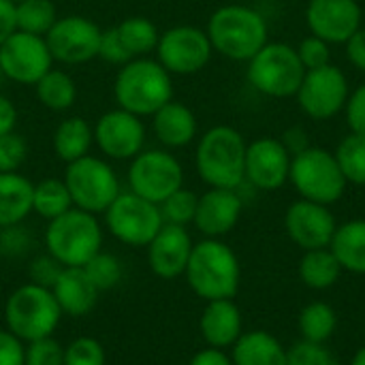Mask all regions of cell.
<instances>
[{"label": "cell", "mask_w": 365, "mask_h": 365, "mask_svg": "<svg viewBox=\"0 0 365 365\" xmlns=\"http://www.w3.org/2000/svg\"><path fill=\"white\" fill-rule=\"evenodd\" d=\"M173 75L150 58H135L126 62L113 83V96L120 109L139 118L154 115L163 105L173 101Z\"/></svg>", "instance_id": "3"}, {"label": "cell", "mask_w": 365, "mask_h": 365, "mask_svg": "<svg viewBox=\"0 0 365 365\" xmlns=\"http://www.w3.org/2000/svg\"><path fill=\"white\" fill-rule=\"evenodd\" d=\"M36 98L43 107L51 111H66L75 105L77 98V86L75 79L60 68H49L36 83Z\"/></svg>", "instance_id": "30"}, {"label": "cell", "mask_w": 365, "mask_h": 365, "mask_svg": "<svg viewBox=\"0 0 365 365\" xmlns=\"http://www.w3.org/2000/svg\"><path fill=\"white\" fill-rule=\"evenodd\" d=\"M58 19L56 4L51 0H19L15 2L17 30L45 36Z\"/></svg>", "instance_id": "34"}, {"label": "cell", "mask_w": 365, "mask_h": 365, "mask_svg": "<svg viewBox=\"0 0 365 365\" xmlns=\"http://www.w3.org/2000/svg\"><path fill=\"white\" fill-rule=\"evenodd\" d=\"M15 126H17V109L11 103V98L0 94V137L13 133Z\"/></svg>", "instance_id": "51"}, {"label": "cell", "mask_w": 365, "mask_h": 365, "mask_svg": "<svg viewBox=\"0 0 365 365\" xmlns=\"http://www.w3.org/2000/svg\"><path fill=\"white\" fill-rule=\"evenodd\" d=\"M62 269H64V265H60L53 257L43 255V257H36L28 265V276H30V282L45 287V289H51L56 284L58 276L62 274Z\"/></svg>", "instance_id": "45"}, {"label": "cell", "mask_w": 365, "mask_h": 365, "mask_svg": "<svg viewBox=\"0 0 365 365\" xmlns=\"http://www.w3.org/2000/svg\"><path fill=\"white\" fill-rule=\"evenodd\" d=\"M338 327L336 310L325 302H312L308 304L299 314V331L302 338L308 342L325 344Z\"/></svg>", "instance_id": "33"}, {"label": "cell", "mask_w": 365, "mask_h": 365, "mask_svg": "<svg viewBox=\"0 0 365 365\" xmlns=\"http://www.w3.org/2000/svg\"><path fill=\"white\" fill-rule=\"evenodd\" d=\"M73 207V199L68 195V188L64 180L47 178L34 184V197H32V212L45 218L47 222L66 214Z\"/></svg>", "instance_id": "32"}, {"label": "cell", "mask_w": 365, "mask_h": 365, "mask_svg": "<svg viewBox=\"0 0 365 365\" xmlns=\"http://www.w3.org/2000/svg\"><path fill=\"white\" fill-rule=\"evenodd\" d=\"M205 32L214 51L235 62H248L265 43H269L265 17L246 4H225L216 9Z\"/></svg>", "instance_id": "2"}, {"label": "cell", "mask_w": 365, "mask_h": 365, "mask_svg": "<svg viewBox=\"0 0 365 365\" xmlns=\"http://www.w3.org/2000/svg\"><path fill=\"white\" fill-rule=\"evenodd\" d=\"M152 130L165 148H184L195 141L199 124L190 107L169 101L152 115Z\"/></svg>", "instance_id": "24"}, {"label": "cell", "mask_w": 365, "mask_h": 365, "mask_svg": "<svg viewBox=\"0 0 365 365\" xmlns=\"http://www.w3.org/2000/svg\"><path fill=\"white\" fill-rule=\"evenodd\" d=\"M17 30L15 21V2L0 0V45Z\"/></svg>", "instance_id": "49"}, {"label": "cell", "mask_w": 365, "mask_h": 365, "mask_svg": "<svg viewBox=\"0 0 365 365\" xmlns=\"http://www.w3.org/2000/svg\"><path fill=\"white\" fill-rule=\"evenodd\" d=\"M214 53L210 36L197 26H173L165 30L156 45V60L171 75H195L203 71Z\"/></svg>", "instance_id": "13"}, {"label": "cell", "mask_w": 365, "mask_h": 365, "mask_svg": "<svg viewBox=\"0 0 365 365\" xmlns=\"http://www.w3.org/2000/svg\"><path fill=\"white\" fill-rule=\"evenodd\" d=\"M334 154L346 182L365 186V135L349 133L338 143Z\"/></svg>", "instance_id": "35"}, {"label": "cell", "mask_w": 365, "mask_h": 365, "mask_svg": "<svg viewBox=\"0 0 365 365\" xmlns=\"http://www.w3.org/2000/svg\"><path fill=\"white\" fill-rule=\"evenodd\" d=\"M351 96L349 79L344 71L336 64H327L323 68L306 71L302 86L295 94L302 111L312 120H331L338 115Z\"/></svg>", "instance_id": "12"}, {"label": "cell", "mask_w": 365, "mask_h": 365, "mask_svg": "<svg viewBox=\"0 0 365 365\" xmlns=\"http://www.w3.org/2000/svg\"><path fill=\"white\" fill-rule=\"evenodd\" d=\"M0 365H26V346L9 329H0Z\"/></svg>", "instance_id": "47"}, {"label": "cell", "mask_w": 365, "mask_h": 365, "mask_svg": "<svg viewBox=\"0 0 365 365\" xmlns=\"http://www.w3.org/2000/svg\"><path fill=\"white\" fill-rule=\"evenodd\" d=\"M34 184L21 173H0V229L21 225L32 214Z\"/></svg>", "instance_id": "26"}, {"label": "cell", "mask_w": 365, "mask_h": 365, "mask_svg": "<svg viewBox=\"0 0 365 365\" xmlns=\"http://www.w3.org/2000/svg\"><path fill=\"white\" fill-rule=\"evenodd\" d=\"M244 210V201L237 190L231 188H210L199 197L197 214L192 225L205 237L218 240L235 229Z\"/></svg>", "instance_id": "21"}, {"label": "cell", "mask_w": 365, "mask_h": 365, "mask_svg": "<svg viewBox=\"0 0 365 365\" xmlns=\"http://www.w3.org/2000/svg\"><path fill=\"white\" fill-rule=\"evenodd\" d=\"M115 28H118V34H120L124 47L128 49V53L133 58H145L148 53H152L158 45V38H160L156 24L148 17H141V15L126 17Z\"/></svg>", "instance_id": "31"}, {"label": "cell", "mask_w": 365, "mask_h": 365, "mask_svg": "<svg viewBox=\"0 0 365 365\" xmlns=\"http://www.w3.org/2000/svg\"><path fill=\"white\" fill-rule=\"evenodd\" d=\"M188 365H233V361H231V355H227L222 349L207 346V349L199 351L197 355H192Z\"/></svg>", "instance_id": "50"}, {"label": "cell", "mask_w": 365, "mask_h": 365, "mask_svg": "<svg viewBox=\"0 0 365 365\" xmlns=\"http://www.w3.org/2000/svg\"><path fill=\"white\" fill-rule=\"evenodd\" d=\"M342 274V267L329 248L306 250L299 261V278L312 291L331 289Z\"/></svg>", "instance_id": "29"}, {"label": "cell", "mask_w": 365, "mask_h": 365, "mask_svg": "<svg viewBox=\"0 0 365 365\" xmlns=\"http://www.w3.org/2000/svg\"><path fill=\"white\" fill-rule=\"evenodd\" d=\"M287 365H342L325 344L302 340L287 349Z\"/></svg>", "instance_id": "39"}, {"label": "cell", "mask_w": 365, "mask_h": 365, "mask_svg": "<svg viewBox=\"0 0 365 365\" xmlns=\"http://www.w3.org/2000/svg\"><path fill=\"white\" fill-rule=\"evenodd\" d=\"M297 49V56L304 64L306 71H312V68H323L327 64H331V45L314 34L306 36Z\"/></svg>", "instance_id": "42"}, {"label": "cell", "mask_w": 365, "mask_h": 365, "mask_svg": "<svg viewBox=\"0 0 365 365\" xmlns=\"http://www.w3.org/2000/svg\"><path fill=\"white\" fill-rule=\"evenodd\" d=\"M26 365H64V346L53 336L28 342Z\"/></svg>", "instance_id": "41"}, {"label": "cell", "mask_w": 365, "mask_h": 365, "mask_svg": "<svg viewBox=\"0 0 365 365\" xmlns=\"http://www.w3.org/2000/svg\"><path fill=\"white\" fill-rule=\"evenodd\" d=\"M364 11L357 0H310L306 24L310 34L329 45H344L361 28Z\"/></svg>", "instance_id": "17"}, {"label": "cell", "mask_w": 365, "mask_h": 365, "mask_svg": "<svg viewBox=\"0 0 365 365\" xmlns=\"http://www.w3.org/2000/svg\"><path fill=\"white\" fill-rule=\"evenodd\" d=\"M197 203L199 197L192 190H186L184 186L175 190L171 197H167L158 207L165 225H178V227H188L195 220L197 214Z\"/></svg>", "instance_id": "36"}, {"label": "cell", "mask_w": 365, "mask_h": 365, "mask_svg": "<svg viewBox=\"0 0 365 365\" xmlns=\"http://www.w3.org/2000/svg\"><path fill=\"white\" fill-rule=\"evenodd\" d=\"M291 152L276 137H261L246 148V182L257 190H278L289 182Z\"/></svg>", "instance_id": "18"}, {"label": "cell", "mask_w": 365, "mask_h": 365, "mask_svg": "<svg viewBox=\"0 0 365 365\" xmlns=\"http://www.w3.org/2000/svg\"><path fill=\"white\" fill-rule=\"evenodd\" d=\"M11 2H19V0H11Z\"/></svg>", "instance_id": "55"}, {"label": "cell", "mask_w": 365, "mask_h": 365, "mask_svg": "<svg viewBox=\"0 0 365 365\" xmlns=\"http://www.w3.org/2000/svg\"><path fill=\"white\" fill-rule=\"evenodd\" d=\"M53 64L45 36L15 30L0 45V71L6 79L34 86Z\"/></svg>", "instance_id": "14"}, {"label": "cell", "mask_w": 365, "mask_h": 365, "mask_svg": "<svg viewBox=\"0 0 365 365\" xmlns=\"http://www.w3.org/2000/svg\"><path fill=\"white\" fill-rule=\"evenodd\" d=\"M98 58H103L105 62L109 64H118V66H124L126 62L135 60L128 49L124 47L120 34H118V28H107L103 30V36H101V47H98Z\"/></svg>", "instance_id": "44"}, {"label": "cell", "mask_w": 365, "mask_h": 365, "mask_svg": "<svg viewBox=\"0 0 365 365\" xmlns=\"http://www.w3.org/2000/svg\"><path fill=\"white\" fill-rule=\"evenodd\" d=\"M107 355L105 346L96 338H75L68 346H64V365H105Z\"/></svg>", "instance_id": "38"}, {"label": "cell", "mask_w": 365, "mask_h": 365, "mask_svg": "<svg viewBox=\"0 0 365 365\" xmlns=\"http://www.w3.org/2000/svg\"><path fill=\"white\" fill-rule=\"evenodd\" d=\"M346 124L351 133L365 135V83L357 86L346 101Z\"/></svg>", "instance_id": "46"}, {"label": "cell", "mask_w": 365, "mask_h": 365, "mask_svg": "<svg viewBox=\"0 0 365 365\" xmlns=\"http://www.w3.org/2000/svg\"><path fill=\"white\" fill-rule=\"evenodd\" d=\"M289 182L302 199L321 205H331L342 199L349 182L336 160V154L325 148H306L291 158Z\"/></svg>", "instance_id": "7"}, {"label": "cell", "mask_w": 365, "mask_h": 365, "mask_svg": "<svg viewBox=\"0 0 365 365\" xmlns=\"http://www.w3.org/2000/svg\"><path fill=\"white\" fill-rule=\"evenodd\" d=\"M62 180L73 199V207H79L94 216L105 214L107 207L122 192L113 167L92 154L68 163Z\"/></svg>", "instance_id": "9"}, {"label": "cell", "mask_w": 365, "mask_h": 365, "mask_svg": "<svg viewBox=\"0 0 365 365\" xmlns=\"http://www.w3.org/2000/svg\"><path fill=\"white\" fill-rule=\"evenodd\" d=\"M45 248L64 267H83L103 250V227L98 218L79 207L47 222Z\"/></svg>", "instance_id": "5"}, {"label": "cell", "mask_w": 365, "mask_h": 365, "mask_svg": "<svg viewBox=\"0 0 365 365\" xmlns=\"http://www.w3.org/2000/svg\"><path fill=\"white\" fill-rule=\"evenodd\" d=\"M53 152L62 163H75L90 154V148L94 143V128L79 115L62 120L51 137Z\"/></svg>", "instance_id": "28"}, {"label": "cell", "mask_w": 365, "mask_h": 365, "mask_svg": "<svg viewBox=\"0 0 365 365\" xmlns=\"http://www.w3.org/2000/svg\"><path fill=\"white\" fill-rule=\"evenodd\" d=\"M51 293L62 314H68L73 319L90 314L101 295L83 267H64L56 284L51 287Z\"/></svg>", "instance_id": "22"}, {"label": "cell", "mask_w": 365, "mask_h": 365, "mask_svg": "<svg viewBox=\"0 0 365 365\" xmlns=\"http://www.w3.org/2000/svg\"><path fill=\"white\" fill-rule=\"evenodd\" d=\"M246 148L242 133L233 126H214L197 143L195 165L210 188L237 190L246 182Z\"/></svg>", "instance_id": "4"}, {"label": "cell", "mask_w": 365, "mask_h": 365, "mask_svg": "<svg viewBox=\"0 0 365 365\" xmlns=\"http://www.w3.org/2000/svg\"><path fill=\"white\" fill-rule=\"evenodd\" d=\"M28 156V143L21 135L6 133L0 137V173H15Z\"/></svg>", "instance_id": "40"}, {"label": "cell", "mask_w": 365, "mask_h": 365, "mask_svg": "<svg viewBox=\"0 0 365 365\" xmlns=\"http://www.w3.org/2000/svg\"><path fill=\"white\" fill-rule=\"evenodd\" d=\"M107 231L126 246L148 248L163 229L160 207L135 192H120L105 212Z\"/></svg>", "instance_id": "10"}, {"label": "cell", "mask_w": 365, "mask_h": 365, "mask_svg": "<svg viewBox=\"0 0 365 365\" xmlns=\"http://www.w3.org/2000/svg\"><path fill=\"white\" fill-rule=\"evenodd\" d=\"M329 250L338 259L342 272L365 276V220H349L338 225Z\"/></svg>", "instance_id": "27"}, {"label": "cell", "mask_w": 365, "mask_h": 365, "mask_svg": "<svg viewBox=\"0 0 365 365\" xmlns=\"http://www.w3.org/2000/svg\"><path fill=\"white\" fill-rule=\"evenodd\" d=\"M351 365H365V346L364 349H359V351L355 353V357H353Z\"/></svg>", "instance_id": "53"}, {"label": "cell", "mask_w": 365, "mask_h": 365, "mask_svg": "<svg viewBox=\"0 0 365 365\" xmlns=\"http://www.w3.org/2000/svg\"><path fill=\"white\" fill-rule=\"evenodd\" d=\"M103 30L83 15L58 17L45 34L51 58L62 64H83L98 58Z\"/></svg>", "instance_id": "15"}, {"label": "cell", "mask_w": 365, "mask_h": 365, "mask_svg": "<svg viewBox=\"0 0 365 365\" xmlns=\"http://www.w3.org/2000/svg\"><path fill=\"white\" fill-rule=\"evenodd\" d=\"M192 246L195 244L186 227L163 225L156 237L148 244V265L152 274L163 280L184 276Z\"/></svg>", "instance_id": "20"}, {"label": "cell", "mask_w": 365, "mask_h": 365, "mask_svg": "<svg viewBox=\"0 0 365 365\" xmlns=\"http://www.w3.org/2000/svg\"><path fill=\"white\" fill-rule=\"evenodd\" d=\"M184 184L180 160L167 150H141L128 167L130 192L160 205Z\"/></svg>", "instance_id": "11"}, {"label": "cell", "mask_w": 365, "mask_h": 365, "mask_svg": "<svg viewBox=\"0 0 365 365\" xmlns=\"http://www.w3.org/2000/svg\"><path fill=\"white\" fill-rule=\"evenodd\" d=\"M2 79H4V75H2V71H0V83H2Z\"/></svg>", "instance_id": "54"}, {"label": "cell", "mask_w": 365, "mask_h": 365, "mask_svg": "<svg viewBox=\"0 0 365 365\" xmlns=\"http://www.w3.org/2000/svg\"><path fill=\"white\" fill-rule=\"evenodd\" d=\"M344 47H346V58H349V62H351L357 71L365 73V28H359V30L344 43Z\"/></svg>", "instance_id": "48"}, {"label": "cell", "mask_w": 365, "mask_h": 365, "mask_svg": "<svg viewBox=\"0 0 365 365\" xmlns=\"http://www.w3.org/2000/svg\"><path fill=\"white\" fill-rule=\"evenodd\" d=\"M188 287L205 302L233 299L240 291V261L237 255L220 240L205 237L192 246L186 272Z\"/></svg>", "instance_id": "1"}, {"label": "cell", "mask_w": 365, "mask_h": 365, "mask_svg": "<svg viewBox=\"0 0 365 365\" xmlns=\"http://www.w3.org/2000/svg\"><path fill=\"white\" fill-rule=\"evenodd\" d=\"M62 321V310L51 289L34 282L17 287L4 304L6 329L21 342H34L53 336Z\"/></svg>", "instance_id": "6"}, {"label": "cell", "mask_w": 365, "mask_h": 365, "mask_svg": "<svg viewBox=\"0 0 365 365\" xmlns=\"http://www.w3.org/2000/svg\"><path fill=\"white\" fill-rule=\"evenodd\" d=\"M233 365H287V349L269 331H246L231 346Z\"/></svg>", "instance_id": "25"}, {"label": "cell", "mask_w": 365, "mask_h": 365, "mask_svg": "<svg viewBox=\"0 0 365 365\" xmlns=\"http://www.w3.org/2000/svg\"><path fill=\"white\" fill-rule=\"evenodd\" d=\"M32 246V237L28 229L21 225H11L0 229V257L4 259H19Z\"/></svg>", "instance_id": "43"}, {"label": "cell", "mask_w": 365, "mask_h": 365, "mask_svg": "<svg viewBox=\"0 0 365 365\" xmlns=\"http://www.w3.org/2000/svg\"><path fill=\"white\" fill-rule=\"evenodd\" d=\"M86 274L90 276V280L94 282V287L105 293V291H111L120 284L122 280V263L118 257H113L111 252H96L86 265H83Z\"/></svg>", "instance_id": "37"}, {"label": "cell", "mask_w": 365, "mask_h": 365, "mask_svg": "<svg viewBox=\"0 0 365 365\" xmlns=\"http://www.w3.org/2000/svg\"><path fill=\"white\" fill-rule=\"evenodd\" d=\"M246 75L257 92L272 98H289L297 94L306 68L295 47L287 43H265L248 60Z\"/></svg>", "instance_id": "8"}, {"label": "cell", "mask_w": 365, "mask_h": 365, "mask_svg": "<svg viewBox=\"0 0 365 365\" xmlns=\"http://www.w3.org/2000/svg\"><path fill=\"white\" fill-rule=\"evenodd\" d=\"M284 229L291 242L306 252L317 248H329L338 222L329 205L299 199L289 205L284 214Z\"/></svg>", "instance_id": "19"}, {"label": "cell", "mask_w": 365, "mask_h": 365, "mask_svg": "<svg viewBox=\"0 0 365 365\" xmlns=\"http://www.w3.org/2000/svg\"><path fill=\"white\" fill-rule=\"evenodd\" d=\"M199 329L203 340L207 342V346L212 349H231L237 338L244 334L242 329V312L235 306L233 299H214L207 302L201 321H199Z\"/></svg>", "instance_id": "23"}, {"label": "cell", "mask_w": 365, "mask_h": 365, "mask_svg": "<svg viewBox=\"0 0 365 365\" xmlns=\"http://www.w3.org/2000/svg\"><path fill=\"white\" fill-rule=\"evenodd\" d=\"M94 143L107 158L133 160L145 145V126L139 115L118 107L98 118Z\"/></svg>", "instance_id": "16"}, {"label": "cell", "mask_w": 365, "mask_h": 365, "mask_svg": "<svg viewBox=\"0 0 365 365\" xmlns=\"http://www.w3.org/2000/svg\"><path fill=\"white\" fill-rule=\"evenodd\" d=\"M280 141H282V143H284V148L291 152V156H295V154L304 152L306 148H310V145H308V139H306V130H304V128H299V126H295V128L287 130V133H284V137H282Z\"/></svg>", "instance_id": "52"}]
</instances>
